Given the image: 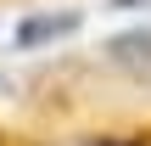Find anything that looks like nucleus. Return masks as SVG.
Wrapping results in <instances>:
<instances>
[{
  "label": "nucleus",
  "mask_w": 151,
  "mask_h": 146,
  "mask_svg": "<svg viewBox=\"0 0 151 146\" xmlns=\"http://www.w3.org/2000/svg\"><path fill=\"white\" fill-rule=\"evenodd\" d=\"M78 17H39V23H28L22 28V45H34V39H45V34H67Z\"/></svg>",
  "instance_id": "f257e3e1"
}]
</instances>
